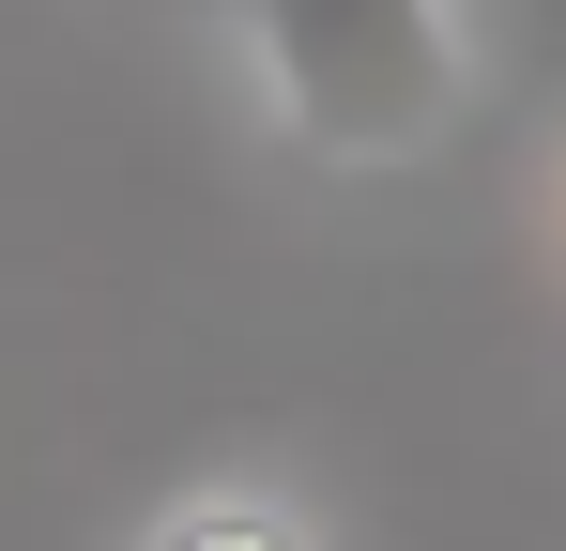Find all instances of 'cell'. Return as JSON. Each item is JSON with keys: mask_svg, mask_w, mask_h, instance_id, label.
Wrapping results in <instances>:
<instances>
[{"mask_svg": "<svg viewBox=\"0 0 566 551\" xmlns=\"http://www.w3.org/2000/svg\"><path fill=\"white\" fill-rule=\"evenodd\" d=\"M138 551H322V537L291 521L276 490H245V475H214V490H185V506H169V521H154Z\"/></svg>", "mask_w": 566, "mask_h": 551, "instance_id": "2", "label": "cell"}, {"mask_svg": "<svg viewBox=\"0 0 566 551\" xmlns=\"http://www.w3.org/2000/svg\"><path fill=\"white\" fill-rule=\"evenodd\" d=\"M245 62L276 92V123L322 169H413L444 154L474 92V46L444 0H245Z\"/></svg>", "mask_w": 566, "mask_h": 551, "instance_id": "1", "label": "cell"}]
</instances>
